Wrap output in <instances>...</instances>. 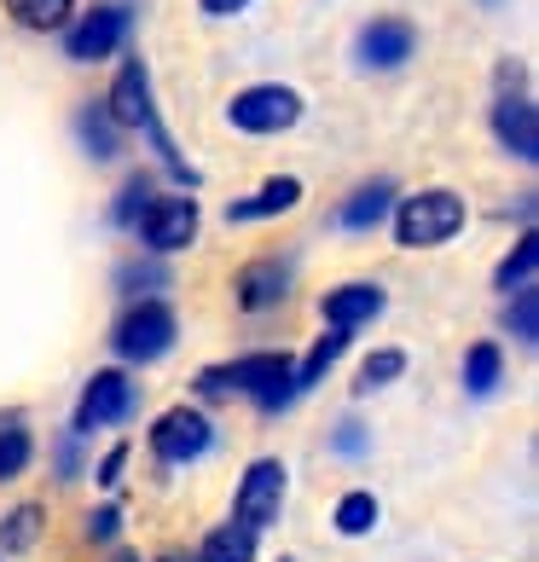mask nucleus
I'll list each match as a JSON object with an SVG mask.
<instances>
[{"instance_id":"22","label":"nucleus","mask_w":539,"mask_h":562,"mask_svg":"<svg viewBox=\"0 0 539 562\" xmlns=\"http://www.w3.org/2000/svg\"><path fill=\"white\" fill-rule=\"evenodd\" d=\"M534 267H539V238L523 233V238H516V249L499 261V290H523V284H534Z\"/></svg>"},{"instance_id":"18","label":"nucleus","mask_w":539,"mask_h":562,"mask_svg":"<svg viewBox=\"0 0 539 562\" xmlns=\"http://www.w3.org/2000/svg\"><path fill=\"white\" fill-rule=\"evenodd\" d=\"M198 562H256V533L238 528V522H226V528H215L210 539H203Z\"/></svg>"},{"instance_id":"8","label":"nucleus","mask_w":539,"mask_h":562,"mask_svg":"<svg viewBox=\"0 0 539 562\" xmlns=\"http://www.w3.org/2000/svg\"><path fill=\"white\" fill-rule=\"evenodd\" d=\"M139 238L145 249H157V256H175V249H186L198 238V198H151V210H145L139 221Z\"/></svg>"},{"instance_id":"16","label":"nucleus","mask_w":539,"mask_h":562,"mask_svg":"<svg viewBox=\"0 0 539 562\" xmlns=\"http://www.w3.org/2000/svg\"><path fill=\"white\" fill-rule=\"evenodd\" d=\"M76 134H81V145H88V157H99V162H111L122 151V128L111 122L105 105H81L76 111Z\"/></svg>"},{"instance_id":"19","label":"nucleus","mask_w":539,"mask_h":562,"mask_svg":"<svg viewBox=\"0 0 539 562\" xmlns=\"http://www.w3.org/2000/svg\"><path fill=\"white\" fill-rule=\"evenodd\" d=\"M343 348H348V330H325V337H319L314 348H307V360L296 366V394H302V389H314V383L325 378V371L343 360Z\"/></svg>"},{"instance_id":"2","label":"nucleus","mask_w":539,"mask_h":562,"mask_svg":"<svg viewBox=\"0 0 539 562\" xmlns=\"http://www.w3.org/2000/svg\"><path fill=\"white\" fill-rule=\"evenodd\" d=\"M105 111H111V122L116 128H139L145 139H151V151L169 162V169L186 180V186H198V175L186 169V157L175 151V139L162 134V122H157V105H151V76H145V65L139 58H128V65L116 70V81H111V99H105Z\"/></svg>"},{"instance_id":"3","label":"nucleus","mask_w":539,"mask_h":562,"mask_svg":"<svg viewBox=\"0 0 539 562\" xmlns=\"http://www.w3.org/2000/svg\"><path fill=\"white\" fill-rule=\"evenodd\" d=\"M464 226V198L459 192H418V198H401L395 210V238L406 249H429V244H447L452 233Z\"/></svg>"},{"instance_id":"20","label":"nucleus","mask_w":539,"mask_h":562,"mask_svg":"<svg viewBox=\"0 0 539 562\" xmlns=\"http://www.w3.org/2000/svg\"><path fill=\"white\" fill-rule=\"evenodd\" d=\"M7 12L24 30H65L70 12H76V0H7Z\"/></svg>"},{"instance_id":"9","label":"nucleus","mask_w":539,"mask_h":562,"mask_svg":"<svg viewBox=\"0 0 539 562\" xmlns=\"http://www.w3.org/2000/svg\"><path fill=\"white\" fill-rule=\"evenodd\" d=\"M210 441H215V429H210V418H203V412H192V406L162 412L157 429H151V452L162 458V464H192V458L210 452Z\"/></svg>"},{"instance_id":"26","label":"nucleus","mask_w":539,"mask_h":562,"mask_svg":"<svg viewBox=\"0 0 539 562\" xmlns=\"http://www.w3.org/2000/svg\"><path fill=\"white\" fill-rule=\"evenodd\" d=\"M401 371H406V353L401 348H383V353H371V360L360 366V394H371V389H383L389 378H401Z\"/></svg>"},{"instance_id":"4","label":"nucleus","mask_w":539,"mask_h":562,"mask_svg":"<svg viewBox=\"0 0 539 562\" xmlns=\"http://www.w3.org/2000/svg\"><path fill=\"white\" fill-rule=\"evenodd\" d=\"M175 307L169 302H157V296H145L139 307H128V314L116 319V337H111V348L122 353V360H134V366H145V360H162V353L175 348Z\"/></svg>"},{"instance_id":"13","label":"nucleus","mask_w":539,"mask_h":562,"mask_svg":"<svg viewBox=\"0 0 539 562\" xmlns=\"http://www.w3.org/2000/svg\"><path fill=\"white\" fill-rule=\"evenodd\" d=\"M319 314H325L330 330H355V325L383 314V290L378 284H343V290H330V296L319 302Z\"/></svg>"},{"instance_id":"29","label":"nucleus","mask_w":539,"mask_h":562,"mask_svg":"<svg viewBox=\"0 0 539 562\" xmlns=\"http://www.w3.org/2000/svg\"><path fill=\"white\" fill-rule=\"evenodd\" d=\"M116 533H122V510H116V505H105V510L88 516V539H93V546H105V539H116Z\"/></svg>"},{"instance_id":"7","label":"nucleus","mask_w":539,"mask_h":562,"mask_svg":"<svg viewBox=\"0 0 539 562\" xmlns=\"http://www.w3.org/2000/svg\"><path fill=\"white\" fill-rule=\"evenodd\" d=\"M279 510H284V464L279 458H256V464L244 470V482H238L233 516H238V528L256 533V528H273Z\"/></svg>"},{"instance_id":"30","label":"nucleus","mask_w":539,"mask_h":562,"mask_svg":"<svg viewBox=\"0 0 539 562\" xmlns=\"http://www.w3.org/2000/svg\"><path fill=\"white\" fill-rule=\"evenodd\" d=\"M162 279H169V273H162V267L157 261H134V267H122V290H139V284H162Z\"/></svg>"},{"instance_id":"1","label":"nucleus","mask_w":539,"mask_h":562,"mask_svg":"<svg viewBox=\"0 0 539 562\" xmlns=\"http://www.w3.org/2000/svg\"><path fill=\"white\" fill-rule=\"evenodd\" d=\"M198 389L210 394V401H221V394H250V401L261 412H279L296 401V366L284 360V353H244V360L233 366H215V371H203Z\"/></svg>"},{"instance_id":"10","label":"nucleus","mask_w":539,"mask_h":562,"mask_svg":"<svg viewBox=\"0 0 539 562\" xmlns=\"http://www.w3.org/2000/svg\"><path fill=\"white\" fill-rule=\"evenodd\" d=\"M134 412V383L122 371H93L88 394H81V412H76V429H105L122 424Z\"/></svg>"},{"instance_id":"11","label":"nucleus","mask_w":539,"mask_h":562,"mask_svg":"<svg viewBox=\"0 0 539 562\" xmlns=\"http://www.w3.org/2000/svg\"><path fill=\"white\" fill-rule=\"evenodd\" d=\"M412 53H418V30L406 18H371L360 30V58L371 70H401Z\"/></svg>"},{"instance_id":"23","label":"nucleus","mask_w":539,"mask_h":562,"mask_svg":"<svg viewBox=\"0 0 539 562\" xmlns=\"http://www.w3.org/2000/svg\"><path fill=\"white\" fill-rule=\"evenodd\" d=\"M371 528H378V498H371V493H343V505H337V533L360 539V533H371Z\"/></svg>"},{"instance_id":"21","label":"nucleus","mask_w":539,"mask_h":562,"mask_svg":"<svg viewBox=\"0 0 539 562\" xmlns=\"http://www.w3.org/2000/svg\"><path fill=\"white\" fill-rule=\"evenodd\" d=\"M499 371H505V360H499V348H493V342H475L464 353V389L470 394H493V389H499Z\"/></svg>"},{"instance_id":"5","label":"nucleus","mask_w":539,"mask_h":562,"mask_svg":"<svg viewBox=\"0 0 539 562\" xmlns=\"http://www.w3.org/2000/svg\"><path fill=\"white\" fill-rule=\"evenodd\" d=\"M296 116H302V93L279 88V81H256V88L233 93V105H226V122L238 134H284L296 128Z\"/></svg>"},{"instance_id":"24","label":"nucleus","mask_w":539,"mask_h":562,"mask_svg":"<svg viewBox=\"0 0 539 562\" xmlns=\"http://www.w3.org/2000/svg\"><path fill=\"white\" fill-rule=\"evenodd\" d=\"M35 458V441H30V429H18L7 424L0 429V482H12V475H24V464Z\"/></svg>"},{"instance_id":"31","label":"nucleus","mask_w":539,"mask_h":562,"mask_svg":"<svg viewBox=\"0 0 539 562\" xmlns=\"http://www.w3.org/2000/svg\"><path fill=\"white\" fill-rule=\"evenodd\" d=\"M122 464H128V447H116V452L105 458V464H99V482L116 487V482H122Z\"/></svg>"},{"instance_id":"32","label":"nucleus","mask_w":539,"mask_h":562,"mask_svg":"<svg viewBox=\"0 0 539 562\" xmlns=\"http://www.w3.org/2000/svg\"><path fill=\"white\" fill-rule=\"evenodd\" d=\"M198 7L210 12V18H233V12H244V7H250V0H198Z\"/></svg>"},{"instance_id":"12","label":"nucleus","mask_w":539,"mask_h":562,"mask_svg":"<svg viewBox=\"0 0 539 562\" xmlns=\"http://www.w3.org/2000/svg\"><path fill=\"white\" fill-rule=\"evenodd\" d=\"M493 134L516 162H534L539 157V116H534V99L528 93H505L493 105Z\"/></svg>"},{"instance_id":"28","label":"nucleus","mask_w":539,"mask_h":562,"mask_svg":"<svg viewBox=\"0 0 539 562\" xmlns=\"http://www.w3.org/2000/svg\"><path fill=\"white\" fill-rule=\"evenodd\" d=\"M35 528H41V510L35 505H18L7 516V528H0V551H24L30 539H35Z\"/></svg>"},{"instance_id":"17","label":"nucleus","mask_w":539,"mask_h":562,"mask_svg":"<svg viewBox=\"0 0 539 562\" xmlns=\"http://www.w3.org/2000/svg\"><path fill=\"white\" fill-rule=\"evenodd\" d=\"M389 203H395V186H389V180L360 186V192L343 203V215H337V221L348 226V233H371V226H378V221L389 215Z\"/></svg>"},{"instance_id":"25","label":"nucleus","mask_w":539,"mask_h":562,"mask_svg":"<svg viewBox=\"0 0 539 562\" xmlns=\"http://www.w3.org/2000/svg\"><path fill=\"white\" fill-rule=\"evenodd\" d=\"M505 319H510V330H516L523 342H539V290H534V284L516 290V302L505 307Z\"/></svg>"},{"instance_id":"27","label":"nucleus","mask_w":539,"mask_h":562,"mask_svg":"<svg viewBox=\"0 0 539 562\" xmlns=\"http://www.w3.org/2000/svg\"><path fill=\"white\" fill-rule=\"evenodd\" d=\"M145 210H151V175H134L128 186H122V198H116V210H111V215H116L122 226H134Z\"/></svg>"},{"instance_id":"6","label":"nucleus","mask_w":539,"mask_h":562,"mask_svg":"<svg viewBox=\"0 0 539 562\" xmlns=\"http://www.w3.org/2000/svg\"><path fill=\"white\" fill-rule=\"evenodd\" d=\"M128 30H134V7H122V0L93 7L81 24L65 30V58H76V65H99V58H111L122 41H128Z\"/></svg>"},{"instance_id":"15","label":"nucleus","mask_w":539,"mask_h":562,"mask_svg":"<svg viewBox=\"0 0 539 562\" xmlns=\"http://www.w3.org/2000/svg\"><path fill=\"white\" fill-rule=\"evenodd\" d=\"M296 203H302V180H296V175H279V180H267L256 198L233 203V210H226V221H233V226H244V221H267V215L296 210Z\"/></svg>"},{"instance_id":"14","label":"nucleus","mask_w":539,"mask_h":562,"mask_svg":"<svg viewBox=\"0 0 539 562\" xmlns=\"http://www.w3.org/2000/svg\"><path fill=\"white\" fill-rule=\"evenodd\" d=\"M284 284H290V267L284 261H250L238 273V307H250V314H267V307L284 302Z\"/></svg>"},{"instance_id":"33","label":"nucleus","mask_w":539,"mask_h":562,"mask_svg":"<svg viewBox=\"0 0 539 562\" xmlns=\"http://www.w3.org/2000/svg\"><path fill=\"white\" fill-rule=\"evenodd\" d=\"M360 447H366L360 424H343V429H337V452H360Z\"/></svg>"}]
</instances>
